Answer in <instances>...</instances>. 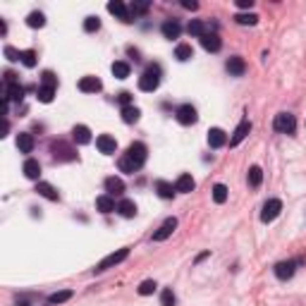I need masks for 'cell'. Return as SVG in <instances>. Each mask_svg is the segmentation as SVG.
Listing matches in <instances>:
<instances>
[{"label":"cell","mask_w":306,"mask_h":306,"mask_svg":"<svg viewBox=\"0 0 306 306\" xmlns=\"http://www.w3.org/2000/svg\"><path fill=\"white\" fill-rule=\"evenodd\" d=\"M72 139L77 144H89L91 141V129L86 125H77L72 129Z\"/></svg>","instance_id":"21"},{"label":"cell","mask_w":306,"mask_h":306,"mask_svg":"<svg viewBox=\"0 0 306 306\" xmlns=\"http://www.w3.org/2000/svg\"><path fill=\"white\" fill-rule=\"evenodd\" d=\"M101 29V19L98 17H86V22H84V31H98Z\"/></svg>","instance_id":"42"},{"label":"cell","mask_w":306,"mask_h":306,"mask_svg":"<svg viewBox=\"0 0 306 306\" xmlns=\"http://www.w3.org/2000/svg\"><path fill=\"white\" fill-rule=\"evenodd\" d=\"M53 156L55 161H74L77 158V153H74V148H70V146L65 144V141H55L53 146Z\"/></svg>","instance_id":"8"},{"label":"cell","mask_w":306,"mask_h":306,"mask_svg":"<svg viewBox=\"0 0 306 306\" xmlns=\"http://www.w3.org/2000/svg\"><path fill=\"white\" fill-rule=\"evenodd\" d=\"M273 127L280 134H294L297 132V120H294L292 112H278L275 120H273Z\"/></svg>","instance_id":"3"},{"label":"cell","mask_w":306,"mask_h":306,"mask_svg":"<svg viewBox=\"0 0 306 306\" xmlns=\"http://www.w3.org/2000/svg\"><path fill=\"white\" fill-rule=\"evenodd\" d=\"M146 156H148V148H146V144H141V141H134V144L127 148V153L120 158V170L122 172H137L141 165L146 163Z\"/></svg>","instance_id":"1"},{"label":"cell","mask_w":306,"mask_h":306,"mask_svg":"<svg viewBox=\"0 0 306 306\" xmlns=\"http://www.w3.org/2000/svg\"><path fill=\"white\" fill-rule=\"evenodd\" d=\"M0 34H2V36H5V34H7V24H5V22H2V19H0Z\"/></svg>","instance_id":"48"},{"label":"cell","mask_w":306,"mask_h":306,"mask_svg":"<svg viewBox=\"0 0 306 306\" xmlns=\"http://www.w3.org/2000/svg\"><path fill=\"white\" fill-rule=\"evenodd\" d=\"M225 67H227V72L232 74V77H242V74L247 72V62H244V57H239V55L230 57V60L225 62Z\"/></svg>","instance_id":"13"},{"label":"cell","mask_w":306,"mask_h":306,"mask_svg":"<svg viewBox=\"0 0 306 306\" xmlns=\"http://www.w3.org/2000/svg\"><path fill=\"white\" fill-rule=\"evenodd\" d=\"M127 256H129V249H127V247L125 249H117V251L108 253V256H106V258H103V261H101L93 270H96V273H103V270H108V268H112V266H117V263H122Z\"/></svg>","instance_id":"4"},{"label":"cell","mask_w":306,"mask_h":306,"mask_svg":"<svg viewBox=\"0 0 306 306\" xmlns=\"http://www.w3.org/2000/svg\"><path fill=\"white\" fill-rule=\"evenodd\" d=\"M148 7H151V2H132L129 5V15H146L148 12Z\"/></svg>","instance_id":"39"},{"label":"cell","mask_w":306,"mask_h":306,"mask_svg":"<svg viewBox=\"0 0 306 306\" xmlns=\"http://www.w3.org/2000/svg\"><path fill=\"white\" fill-rule=\"evenodd\" d=\"M175 302H177V299H175V292H172L170 287L163 289L161 292V304L163 306H175Z\"/></svg>","instance_id":"40"},{"label":"cell","mask_w":306,"mask_h":306,"mask_svg":"<svg viewBox=\"0 0 306 306\" xmlns=\"http://www.w3.org/2000/svg\"><path fill=\"white\" fill-rule=\"evenodd\" d=\"M234 22L237 24H249V27H253V24H258V15H253V12H249V15H234Z\"/></svg>","instance_id":"37"},{"label":"cell","mask_w":306,"mask_h":306,"mask_svg":"<svg viewBox=\"0 0 306 306\" xmlns=\"http://www.w3.org/2000/svg\"><path fill=\"white\" fill-rule=\"evenodd\" d=\"M156 192H158V196H161V198H172L177 189H175V187H172L170 182L158 180V182H156Z\"/></svg>","instance_id":"26"},{"label":"cell","mask_w":306,"mask_h":306,"mask_svg":"<svg viewBox=\"0 0 306 306\" xmlns=\"http://www.w3.org/2000/svg\"><path fill=\"white\" fill-rule=\"evenodd\" d=\"M27 24H29L31 29H41V27L46 24V17H43V12H31V15L27 17Z\"/></svg>","instance_id":"35"},{"label":"cell","mask_w":306,"mask_h":306,"mask_svg":"<svg viewBox=\"0 0 306 306\" xmlns=\"http://www.w3.org/2000/svg\"><path fill=\"white\" fill-rule=\"evenodd\" d=\"M213 201L216 203H225L227 201V187L225 184H216L213 187Z\"/></svg>","instance_id":"36"},{"label":"cell","mask_w":306,"mask_h":306,"mask_svg":"<svg viewBox=\"0 0 306 306\" xmlns=\"http://www.w3.org/2000/svg\"><path fill=\"white\" fill-rule=\"evenodd\" d=\"M175 117H177V122H180V125H194V122L198 120L196 108H194V106H189V103H184V106H180V108L175 110Z\"/></svg>","instance_id":"6"},{"label":"cell","mask_w":306,"mask_h":306,"mask_svg":"<svg viewBox=\"0 0 306 306\" xmlns=\"http://www.w3.org/2000/svg\"><path fill=\"white\" fill-rule=\"evenodd\" d=\"M203 258H208V251H203V253H198V256H196V263H201V261H203Z\"/></svg>","instance_id":"49"},{"label":"cell","mask_w":306,"mask_h":306,"mask_svg":"<svg viewBox=\"0 0 306 306\" xmlns=\"http://www.w3.org/2000/svg\"><path fill=\"white\" fill-rule=\"evenodd\" d=\"M280 211H282V201L280 198H270V201H266V206L261 211V220L263 223H273L275 218L280 216Z\"/></svg>","instance_id":"5"},{"label":"cell","mask_w":306,"mask_h":306,"mask_svg":"<svg viewBox=\"0 0 306 306\" xmlns=\"http://www.w3.org/2000/svg\"><path fill=\"white\" fill-rule=\"evenodd\" d=\"M36 192H38V194H41L43 198H48V201H57V198H60L57 189H55L53 184H48V182H38Z\"/></svg>","instance_id":"22"},{"label":"cell","mask_w":306,"mask_h":306,"mask_svg":"<svg viewBox=\"0 0 306 306\" xmlns=\"http://www.w3.org/2000/svg\"><path fill=\"white\" fill-rule=\"evenodd\" d=\"M194 187H196V182L192 175H180L177 182H175V189L180 192V194H189V192H194Z\"/></svg>","instance_id":"17"},{"label":"cell","mask_w":306,"mask_h":306,"mask_svg":"<svg viewBox=\"0 0 306 306\" xmlns=\"http://www.w3.org/2000/svg\"><path fill=\"white\" fill-rule=\"evenodd\" d=\"M117 101L122 103V108H127V106H132V93H129V91H122V93L117 96Z\"/></svg>","instance_id":"45"},{"label":"cell","mask_w":306,"mask_h":306,"mask_svg":"<svg viewBox=\"0 0 306 306\" xmlns=\"http://www.w3.org/2000/svg\"><path fill=\"white\" fill-rule=\"evenodd\" d=\"M41 82H43V86H51V89L57 86V77L53 72H43L41 74Z\"/></svg>","instance_id":"43"},{"label":"cell","mask_w":306,"mask_h":306,"mask_svg":"<svg viewBox=\"0 0 306 306\" xmlns=\"http://www.w3.org/2000/svg\"><path fill=\"white\" fill-rule=\"evenodd\" d=\"M110 70H112V74H115L117 79H127V77H129V65L122 62V60L112 62V67H110Z\"/></svg>","instance_id":"30"},{"label":"cell","mask_w":306,"mask_h":306,"mask_svg":"<svg viewBox=\"0 0 306 306\" xmlns=\"http://www.w3.org/2000/svg\"><path fill=\"white\" fill-rule=\"evenodd\" d=\"M187 31H189V36H203L206 34V27H203V22H198V19H192L189 22V27H187Z\"/></svg>","instance_id":"33"},{"label":"cell","mask_w":306,"mask_h":306,"mask_svg":"<svg viewBox=\"0 0 306 306\" xmlns=\"http://www.w3.org/2000/svg\"><path fill=\"white\" fill-rule=\"evenodd\" d=\"M5 55H7V60H12V62H22V53H19V51H15V48H10V46H7V48H5Z\"/></svg>","instance_id":"44"},{"label":"cell","mask_w":306,"mask_h":306,"mask_svg":"<svg viewBox=\"0 0 306 306\" xmlns=\"http://www.w3.org/2000/svg\"><path fill=\"white\" fill-rule=\"evenodd\" d=\"M24 175H27L29 180H38V175H41V163L34 161V158H29V161L24 163Z\"/></svg>","instance_id":"27"},{"label":"cell","mask_w":306,"mask_h":306,"mask_svg":"<svg viewBox=\"0 0 306 306\" xmlns=\"http://www.w3.org/2000/svg\"><path fill=\"white\" fill-rule=\"evenodd\" d=\"M208 144H211V148H220V146H225V144H227L225 132H223V129H218V127H213V129L208 132Z\"/></svg>","instance_id":"20"},{"label":"cell","mask_w":306,"mask_h":306,"mask_svg":"<svg viewBox=\"0 0 306 306\" xmlns=\"http://www.w3.org/2000/svg\"><path fill=\"white\" fill-rule=\"evenodd\" d=\"M201 46L208 51V53H218L220 48H223V41L218 36L216 31H206L203 36H201Z\"/></svg>","instance_id":"9"},{"label":"cell","mask_w":306,"mask_h":306,"mask_svg":"<svg viewBox=\"0 0 306 306\" xmlns=\"http://www.w3.org/2000/svg\"><path fill=\"white\" fill-rule=\"evenodd\" d=\"M108 12L110 15H115L117 19H122V22H132V19H129V10L125 7V2H120V0L108 2Z\"/></svg>","instance_id":"15"},{"label":"cell","mask_w":306,"mask_h":306,"mask_svg":"<svg viewBox=\"0 0 306 306\" xmlns=\"http://www.w3.org/2000/svg\"><path fill=\"white\" fill-rule=\"evenodd\" d=\"M106 192H108V196L125 194V182L120 180V177H108V180H106Z\"/></svg>","instance_id":"18"},{"label":"cell","mask_w":306,"mask_h":306,"mask_svg":"<svg viewBox=\"0 0 306 306\" xmlns=\"http://www.w3.org/2000/svg\"><path fill=\"white\" fill-rule=\"evenodd\" d=\"M175 227H177V218H167L165 223H163L161 227L153 232V242H165L170 234L175 232Z\"/></svg>","instance_id":"7"},{"label":"cell","mask_w":306,"mask_h":306,"mask_svg":"<svg viewBox=\"0 0 306 306\" xmlns=\"http://www.w3.org/2000/svg\"><path fill=\"white\" fill-rule=\"evenodd\" d=\"M156 287H158V285H156L153 280H144V282L139 285V294H141V297H148V294L156 292Z\"/></svg>","instance_id":"41"},{"label":"cell","mask_w":306,"mask_h":306,"mask_svg":"<svg viewBox=\"0 0 306 306\" xmlns=\"http://www.w3.org/2000/svg\"><path fill=\"white\" fill-rule=\"evenodd\" d=\"M294 270H297V261H280L275 266V275H278V280H289L294 275Z\"/></svg>","instance_id":"11"},{"label":"cell","mask_w":306,"mask_h":306,"mask_svg":"<svg viewBox=\"0 0 306 306\" xmlns=\"http://www.w3.org/2000/svg\"><path fill=\"white\" fill-rule=\"evenodd\" d=\"M175 57H177L180 62H187V60H192V57H194V51H192V46H187V43H180V46L175 48Z\"/></svg>","instance_id":"29"},{"label":"cell","mask_w":306,"mask_h":306,"mask_svg":"<svg viewBox=\"0 0 306 306\" xmlns=\"http://www.w3.org/2000/svg\"><path fill=\"white\" fill-rule=\"evenodd\" d=\"M139 108H134V106H127V108H122V120H125L127 125H132V122H137L139 120Z\"/></svg>","instance_id":"32"},{"label":"cell","mask_w":306,"mask_h":306,"mask_svg":"<svg viewBox=\"0 0 306 306\" xmlns=\"http://www.w3.org/2000/svg\"><path fill=\"white\" fill-rule=\"evenodd\" d=\"M53 96H55V89H51V86H38L36 89V98L41 103H51Z\"/></svg>","instance_id":"34"},{"label":"cell","mask_w":306,"mask_h":306,"mask_svg":"<svg viewBox=\"0 0 306 306\" xmlns=\"http://www.w3.org/2000/svg\"><path fill=\"white\" fill-rule=\"evenodd\" d=\"M96 208H98L101 213H112V211H117V206H115L112 196H108V194H103V196L96 198Z\"/></svg>","instance_id":"23"},{"label":"cell","mask_w":306,"mask_h":306,"mask_svg":"<svg viewBox=\"0 0 306 306\" xmlns=\"http://www.w3.org/2000/svg\"><path fill=\"white\" fill-rule=\"evenodd\" d=\"M237 7H239V10H251L253 0H237Z\"/></svg>","instance_id":"46"},{"label":"cell","mask_w":306,"mask_h":306,"mask_svg":"<svg viewBox=\"0 0 306 306\" xmlns=\"http://www.w3.org/2000/svg\"><path fill=\"white\" fill-rule=\"evenodd\" d=\"M117 213H120L122 218H134V216H137V203H134V201H129V198L120 201V203H117Z\"/></svg>","instance_id":"25"},{"label":"cell","mask_w":306,"mask_h":306,"mask_svg":"<svg viewBox=\"0 0 306 306\" xmlns=\"http://www.w3.org/2000/svg\"><path fill=\"white\" fill-rule=\"evenodd\" d=\"M74 297V292L72 289H62V292H55V294H51L48 297V304H65V302H70Z\"/></svg>","instance_id":"28"},{"label":"cell","mask_w":306,"mask_h":306,"mask_svg":"<svg viewBox=\"0 0 306 306\" xmlns=\"http://www.w3.org/2000/svg\"><path fill=\"white\" fill-rule=\"evenodd\" d=\"M22 65L24 67H36V51H22Z\"/></svg>","instance_id":"38"},{"label":"cell","mask_w":306,"mask_h":306,"mask_svg":"<svg viewBox=\"0 0 306 306\" xmlns=\"http://www.w3.org/2000/svg\"><path fill=\"white\" fill-rule=\"evenodd\" d=\"M101 89H103V84L98 77H82L79 79V91H84V93H98Z\"/></svg>","instance_id":"10"},{"label":"cell","mask_w":306,"mask_h":306,"mask_svg":"<svg viewBox=\"0 0 306 306\" xmlns=\"http://www.w3.org/2000/svg\"><path fill=\"white\" fill-rule=\"evenodd\" d=\"M261 182H263V170H261L258 165L249 167V184L256 189V187H261Z\"/></svg>","instance_id":"31"},{"label":"cell","mask_w":306,"mask_h":306,"mask_svg":"<svg viewBox=\"0 0 306 306\" xmlns=\"http://www.w3.org/2000/svg\"><path fill=\"white\" fill-rule=\"evenodd\" d=\"M22 98H24V89L19 86V84H10L7 86V91H5V101L10 103H22Z\"/></svg>","instance_id":"24"},{"label":"cell","mask_w":306,"mask_h":306,"mask_svg":"<svg viewBox=\"0 0 306 306\" xmlns=\"http://www.w3.org/2000/svg\"><path fill=\"white\" fill-rule=\"evenodd\" d=\"M34 146H36V141H34V137H31L29 132H22V134L17 137V148L22 151V153H31Z\"/></svg>","instance_id":"19"},{"label":"cell","mask_w":306,"mask_h":306,"mask_svg":"<svg viewBox=\"0 0 306 306\" xmlns=\"http://www.w3.org/2000/svg\"><path fill=\"white\" fill-rule=\"evenodd\" d=\"M161 31H163V36L165 38H180V34H182V27H180V22L177 19H167L165 24L161 27Z\"/></svg>","instance_id":"14"},{"label":"cell","mask_w":306,"mask_h":306,"mask_svg":"<svg viewBox=\"0 0 306 306\" xmlns=\"http://www.w3.org/2000/svg\"><path fill=\"white\" fill-rule=\"evenodd\" d=\"M251 132V122L249 120H244L242 125L234 129V134H232V139H230V146H237V144H242L244 139H247V134Z\"/></svg>","instance_id":"16"},{"label":"cell","mask_w":306,"mask_h":306,"mask_svg":"<svg viewBox=\"0 0 306 306\" xmlns=\"http://www.w3.org/2000/svg\"><path fill=\"white\" fill-rule=\"evenodd\" d=\"M96 146H98V151H101V153H106V156H110V153H115V151H117V141H115L110 134H101V137L96 139Z\"/></svg>","instance_id":"12"},{"label":"cell","mask_w":306,"mask_h":306,"mask_svg":"<svg viewBox=\"0 0 306 306\" xmlns=\"http://www.w3.org/2000/svg\"><path fill=\"white\" fill-rule=\"evenodd\" d=\"M158 86H161V67L158 65H148L146 72L139 77V89L151 93V91H156Z\"/></svg>","instance_id":"2"},{"label":"cell","mask_w":306,"mask_h":306,"mask_svg":"<svg viewBox=\"0 0 306 306\" xmlns=\"http://www.w3.org/2000/svg\"><path fill=\"white\" fill-rule=\"evenodd\" d=\"M182 5H184L187 10H196V7H198V2H194V0H184Z\"/></svg>","instance_id":"47"}]
</instances>
